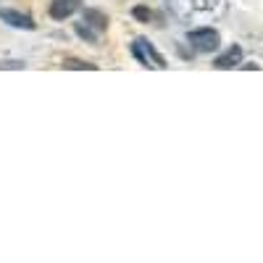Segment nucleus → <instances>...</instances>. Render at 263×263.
<instances>
[{
    "label": "nucleus",
    "mask_w": 263,
    "mask_h": 263,
    "mask_svg": "<svg viewBox=\"0 0 263 263\" xmlns=\"http://www.w3.org/2000/svg\"><path fill=\"white\" fill-rule=\"evenodd\" d=\"M187 42H190V48L197 50V53H213L218 48V42H221V37H218V32L211 29V27H200V29H190L187 32Z\"/></svg>",
    "instance_id": "1"
},
{
    "label": "nucleus",
    "mask_w": 263,
    "mask_h": 263,
    "mask_svg": "<svg viewBox=\"0 0 263 263\" xmlns=\"http://www.w3.org/2000/svg\"><path fill=\"white\" fill-rule=\"evenodd\" d=\"M0 21H6V24L13 27V29H27V32L37 29V24L32 21V16L21 13V11H16V8H0Z\"/></svg>",
    "instance_id": "2"
},
{
    "label": "nucleus",
    "mask_w": 263,
    "mask_h": 263,
    "mask_svg": "<svg viewBox=\"0 0 263 263\" xmlns=\"http://www.w3.org/2000/svg\"><path fill=\"white\" fill-rule=\"evenodd\" d=\"M79 8H82V0H53L50 3V18L63 21V18L74 16Z\"/></svg>",
    "instance_id": "3"
},
{
    "label": "nucleus",
    "mask_w": 263,
    "mask_h": 263,
    "mask_svg": "<svg viewBox=\"0 0 263 263\" xmlns=\"http://www.w3.org/2000/svg\"><path fill=\"white\" fill-rule=\"evenodd\" d=\"M239 63H242V48H239V45H232L227 53H221V55L213 61V66H216V69H221V71H227V69H237Z\"/></svg>",
    "instance_id": "4"
},
{
    "label": "nucleus",
    "mask_w": 263,
    "mask_h": 263,
    "mask_svg": "<svg viewBox=\"0 0 263 263\" xmlns=\"http://www.w3.org/2000/svg\"><path fill=\"white\" fill-rule=\"evenodd\" d=\"M82 21H84V24H90L95 32H105L108 29V16L103 11H98V8H84L82 11Z\"/></svg>",
    "instance_id": "5"
},
{
    "label": "nucleus",
    "mask_w": 263,
    "mask_h": 263,
    "mask_svg": "<svg viewBox=\"0 0 263 263\" xmlns=\"http://www.w3.org/2000/svg\"><path fill=\"white\" fill-rule=\"evenodd\" d=\"M140 42H142V48H145V53L150 55V61H153V66H156V69H166V58L156 50V45H153L150 40H145V37H140Z\"/></svg>",
    "instance_id": "6"
},
{
    "label": "nucleus",
    "mask_w": 263,
    "mask_h": 263,
    "mask_svg": "<svg viewBox=\"0 0 263 263\" xmlns=\"http://www.w3.org/2000/svg\"><path fill=\"white\" fill-rule=\"evenodd\" d=\"M74 32H77L84 42H90V45H98V32H95L90 24H84V21H77V24H74Z\"/></svg>",
    "instance_id": "7"
},
{
    "label": "nucleus",
    "mask_w": 263,
    "mask_h": 263,
    "mask_svg": "<svg viewBox=\"0 0 263 263\" xmlns=\"http://www.w3.org/2000/svg\"><path fill=\"white\" fill-rule=\"evenodd\" d=\"M129 50H132V55H135V58L140 61V66H153V61H150V55L145 53V48H142V42H140V40L132 42Z\"/></svg>",
    "instance_id": "8"
},
{
    "label": "nucleus",
    "mask_w": 263,
    "mask_h": 263,
    "mask_svg": "<svg viewBox=\"0 0 263 263\" xmlns=\"http://www.w3.org/2000/svg\"><path fill=\"white\" fill-rule=\"evenodd\" d=\"M63 69H77V71L87 69V71H95L98 66H95V63H90V61H79V58H66V61H63Z\"/></svg>",
    "instance_id": "9"
},
{
    "label": "nucleus",
    "mask_w": 263,
    "mask_h": 263,
    "mask_svg": "<svg viewBox=\"0 0 263 263\" xmlns=\"http://www.w3.org/2000/svg\"><path fill=\"white\" fill-rule=\"evenodd\" d=\"M132 16H135L140 24H147V21H153V11L147 6H135L132 8Z\"/></svg>",
    "instance_id": "10"
},
{
    "label": "nucleus",
    "mask_w": 263,
    "mask_h": 263,
    "mask_svg": "<svg viewBox=\"0 0 263 263\" xmlns=\"http://www.w3.org/2000/svg\"><path fill=\"white\" fill-rule=\"evenodd\" d=\"M0 69H24V61H3Z\"/></svg>",
    "instance_id": "11"
}]
</instances>
